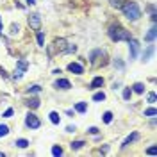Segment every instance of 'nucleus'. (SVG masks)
I'll return each mask as SVG.
<instances>
[{"label":"nucleus","instance_id":"412c9836","mask_svg":"<svg viewBox=\"0 0 157 157\" xmlns=\"http://www.w3.org/2000/svg\"><path fill=\"white\" fill-rule=\"evenodd\" d=\"M84 145H86L84 141H71V145H70V147H71V150H78V148H82Z\"/></svg>","mask_w":157,"mask_h":157},{"label":"nucleus","instance_id":"9d476101","mask_svg":"<svg viewBox=\"0 0 157 157\" xmlns=\"http://www.w3.org/2000/svg\"><path fill=\"white\" fill-rule=\"evenodd\" d=\"M155 36H157V29L155 27H152V29L148 30V34L145 36V41H147V43H152V41L155 39Z\"/></svg>","mask_w":157,"mask_h":157},{"label":"nucleus","instance_id":"2f4dec72","mask_svg":"<svg viewBox=\"0 0 157 157\" xmlns=\"http://www.w3.org/2000/svg\"><path fill=\"white\" fill-rule=\"evenodd\" d=\"M13 113H14L13 109H7V111H6V113L2 114V116H4V118H11V116H13Z\"/></svg>","mask_w":157,"mask_h":157},{"label":"nucleus","instance_id":"39448f33","mask_svg":"<svg viewBox=\"0 0 157 157\" xmlns=\"http://www.w3.org/2000/svg\"><path fill=\"white\" fill-rule=\"evenodd\" d=\"M29 25H30V29H34V30L41 29V20H39V14H30V16H29Z\"/></svg>","mask_w":157,"mask_h":157},{"label":"nucleus","instance_id":"aec40b11","mask_svg":"<svg viewBox=\"0 0 157 157\" xmlns=\"http://www.w3.org/2000/svg\"><path fill=\"white\" fill-rule=\"evenodd\" d=\"M39 91H41V86L39 84H32V86L27 88V93H39Z\"/></svg>","mask_w":157,"mask_h":157},{"label":"nucleus","instance_id":"ddd939ff","mask_svg":"<svg viewBox=\"0 0 157 157\" xmlns=\"http://www.w3.org/2000/svg\"><path fill=\"white\" fill-rule=\"evenodd\" d=\"M48 116H50V121H52L54 125H59V123H61V116H59V114L56 113V111H52V113H50Z\"/></svg>","mask_w":157,"mask_h":157},{"label":"nucleus","instance_id":"f3484780","mask_svg":"<svg viewBox=\"0 0 157 157\" xmlns=\"http://www.w3.org/2000/svg\"><path fill=\"white\" fill-rule=\"evenodd\" d=\"M111 4H113V6H114L116 9H123V6L127 4V0H113Z\"/></svg>","mask_w":157,"mask_h":157},{"label":"nucleus","instance_id":"4c0bfd02","mask_svg":"<svg viewBox=\"0 0 157 157\" xmlns=\"http://www.w3.org/2000/svg\"><path fill=\"white\" fill-rule=\"evenodd\" d=\"M27 4H29V6H34V4H36V0H27Z\"/></svg>","mask_w":157,"mask_h":157},{"label":"nucleus","instance_id":"4468645a","mask_svg":"<svg viewBox=\"0 0 157 157\" xmlns=\"http://www.w3.org/2000/svg\"><path fill=\"white\" fill-rule=\"evenodd\" d=\"M102 100H105V93L104 91H98L93 95V102H102Z\"/></svg>","mask_w":157,"mask_h":157},{"label":"nucleus","instance_id":"58836bf2","mask_svg":"<svg viewBox=\"0 0 157 157\" xmlns=\"http://www.w3.org/2000/svg\"><path fill=\"white\" fill-rule=\"evenodd\" d=\"M0 34H2V20H0Z\"/></svg>","mask_w":157,"mask_h":157},{"label":"nucleus","instance_id":"f03ea898","mask_svg":"<svg viewBox=\"0 0 157 157\" xmlns=\"http://www.w3.org/2000/svg\"><path fill=\"white\" fill-rule=\"evenodd\" d=\"M109 38L113 41H121V39H128L130 38V32L123 27H111L109 29Z\"/></svg>","mask_w":157,"mask_h":157},{"label":"nucleus","instance_id":"5701e85b","mask_svg":"<svg viewBox=\"0 0 157 157\" xmlns=\"http://www.w3.org/2000/svg\"><path fill=\"white\" fill-rule=\"evenodd\" d=\"M104 121H105V123H111V121H113V113H111V111H105V113H104Z\"/></svg>","mask_w":157,"mask_h":157},{"label":"nucleus","instance_id":"a878e982","mask_svg":"<svg viewBox=\"0 0 157 157\" xmlns=\"http://www.w3.org/2000/svg\"><path fill=\"white\" fill-rule=\"evenodd\" d=\"M38 45L39 47H45V36H43V32H39V30H38Z\"/></svg>","mask_w":157,"mask_h":157},{"label":"nucleus","instance_id":"c756f323","mask_svg":"<svg viewBox=\"0 0 157 157\" xmlns=\"http://www.w3.org/2000/svg\"><path fill=\"white\" fill-rule=\"evenodd\" d=\"M147 100L150 102V104H155V100H157V97H155V93H148V97H147Z\"/></svg>","mask_w":157,"mask_h":157},{"label":"nucleus","instance_id":"72a5a7b5","mask_svg":"<svg viewBox=\"0 0 157 157\" xmlns=\"http://www.w3.org/2000/svg\"><path fill=\"white\" fill-rule=\"evenodd\" d=\"M114 66H118L120 70H123V63H121L120 59H116V61H114Z\"/></svg>","mask_w":157,"mask_h":157},{"label":"nucleus","instance_id":"6e6552de","mask_svg":"<svg viewBox=\"0 0 157 157\" xmlns=\"http://www.w3.org/2000/svg\"><path fill=\"white\" fill-rule=\"evenodd\" d=\"M68 70L71 71V73H77V75L84 73V68H82L78 63H70V64H68Z\"/></svg>","mask_w":157,"mask_h":157},{"label":"nucleus","instance_id":"6ab92c4d","mask_svg":"<svg viewBox=\"0 0 157 157\" xmlns=\"http://www.w3.org/2000/svg\"><path fill=\"white\" fill-rule=\"evenodd\" d=\"M14 145H16L18 148H27V147H29V141H27V139H16V143H14Z\"/></svg>","mask_w":157,"mask_h":157},{"label":"nucleus","instance_id":"7c9ffc66","mask_svg":"<svg viewBox=\"0 0 157 157\" xmlns=\"http://www.w3.org/2000/svg\"><path fill=\"white\" fill-rule=\"evenodd\" d=\"M18 32H20V27L16 25V23H13V25H11V34L14 36V34H18Z\"/></svg>","mask_w":157,"mask_h":157},{"label":"nucleus","instance_id":"a211bd4d","mask_svg":"<svg viewBox=\"0 0 157 157\" xmlns=\"http://www.w3.org/2000/svg\"><path fill=\"white\" fill-rule=\"evenodd\" d=\"M86 109H88L86 102H78L77 105H75V111H77V113H86Z\"/></svg>","mask_w":157,"mask_h":157},{"label":"nucleus","instance_id":"20e7f679","mask_svg":"<svg viewBox=\"0 0 157 157\" xmlns=\"http://www.w3.org/2000/svg\"><path fill=\"white\" fill-rule=\"evenodd\" d=\"M128 52H130V59H136L137 56V48H139V43L134 38H128Z\"/></svg>","mask_w":157,"mask_h":157},{"label":"nucleus","instance_id":"bb28decb","mask_svg":"<svg viewBox=\"0 0 157 157\" xmlns=\"http://www.w3.org/2000/svg\"><path fill=\"white\" fill-rule=\"evenodd\" d=\"M130 97H132V89L125 88V89H123V98H125V100H130Z\"/></svg>","mask_w":157,"mask_h":157},{"label":"nucleus","instance_id":"7ed1b4c3","mask_svg":"<svg viewBox=\"0 0 157 157\" xmlns=\"http://www.w3.org/2000/svg\"><path fill=\"white\" fill-rule=\"evenodd\" d=\"M25 125L29 128H39L41 127V121H39V118L34 114V113H27V116H25Z\"/></svg>","mask_w":157,"mask_h":157},{"label":"nucleus","instance_id":"c85d7f7f","mask_svg":"<svg viewBox=\"0 0 157 157\" xmlns=\"http://www.w3.org/2000/svg\"><path fill=\"white\" fill-rule=\"evenodd\" d=\"M21 75H23V71H21V70H18V68H16V71L13 73V78H14V80H20V78H21Z\"/></svg>","mask_w":157,"mask_h":157},{"label":"nucleus","instance_id":"9b49d317","mask_svg":"<svg viewBox=\"0 0 157 157\" xmlns=\"http://www.w3.org/2000/svg\"><path fill=\"white\" fill-rule=\"evenodd\" d=\"M102 86H104V78L102 77H95L93 80H91V86H89V88L97 89V88H102Z\"/></svg>","mask_w":157,"mask_h":157},{"label":"nucleus","instance_id":"393cba45","mask_svg":"<svg viewBox=\"0 0 157 157\" xmlns=\"http://www.w3.org/2000/svg\"><path fill=\"white\" fill-rule=\"evenodd\" d=\"M7 134H9V127L7 125H0V137L7 136Z\"/></svg>","mask_w":157,"mask_h":157},{"label":"nucleus","instance_id":"f8f14e48","mask_svg":"<svg viewBox=\"0 0 157 157\" xmlns=\"http://www.w3.org/2000/svg\"><path fill=\"white\" fill-rule=\"evenodd\" d=\"M25 105L29 109H38L39 107V98H29V100L25 102Z\"/></svg>","mask_w":157,"mask_h":157},{"label":"nucleus","instance_id":"b1692460","mask_svg":"<svg viewBox=\"0 0 157 157\" xmlns=\"http://www.w3.org/2000/svg\"><path fill=\"white\" fill-rule=\"evenodd\" d=\"M155 114H157V111H155V107H150V109H147V111H145V116H150V118H155Z\"/></svg>","mask_w":157,"mask_h":157},{"label":"nucleus","instance_id":"423d86ee","mask_svg":"<svg viewBox=\"0 0 157 157\" xmlns=\"http://www.w3.org/2000/svg\"><path fill=\"white\" fill-rule=\"evenodd\" d=\"M54 45H56V50H57V52H66V45H68V43H66L64 38H59V39L54 41Z\"/></svg>","mask_w":157,"mask_h":157},{"label":"nucleus","instance_id":"2eb2a0df","mask_svg":"<svg viewBox=\"0 0 157 157\" xmlns=\"http://www.w3.org/2000/svg\"><path fill=\"white\" fill-rule=\"evenodd\" d=\"M132 91H134V93H139V95H141V93L145 91V86H143L141 82H136V84L132 86Z\"/></svg>","mask_w":157,"mask_h":157},{"label":"nucleus","instance_id":"0eeeda50","mask_svg":"<svg viewBox=\"0 0 157 157\" xmlns=\"http://www.w3.org/2000/svg\"><path fill=\"white\" fill-rule=\"evenodd\" d=\"M54 86H56L57 89H70V88H71V84H70V80H66V78H57Z\"/></svg>","mask_w":157,"mask_h":157},{"label":"nucleus","instance_id":"f257e3e1","mask_svg":"<svg viewBox=\"0 0 157 157\" xmlns=\"http://www.w3.org/2000/svg\"><path fill=\"white\" fill-rule=\"evenodd\" d=\"M123 13H125V16L128 20H137L141 16V11H139V6H137L136 2H127L125 6H123Z\"/></svg>","mask_w":157,"mask_h":157},{"label":"nucleus","instance_id":"e433bc0d","mask_svg":"<svg viewBox=\"0 0 157 157\" xmlns=\"http://www.w3.org/2000/svg\"><path fill=\"white\" fill-rule=\"evenodd\" d=\"M0 75H2V77H7V73H6V70L4 68H0Z\"/></svg>","mask_w":157,"mask_h":157},{"label":"nucleus","instance_id":"4be33fe9","mask_svg":"<svg viewBox=\"0 0 157 157\" xmlns=\"http://www.w3.org/2000/svg\"><path fill=\"white\" fill-rule=\"evenodd\" d=\"M152 54H154V47H148V50H147V52H145V54H143V61L147 63L148 59L152 57Z\"/></svg>","mask_w":157,"mask_h":157},{"label":"nucleus","instance_id":"f704fd0d","mask_svg":"<svg viewBox=\"0 0 157 157\" xmlns=\"http://www.w3.org/2000/svg\"><path fill=\"white\" fill-rule=\"evenodd\" d=\"M66 52H77V47L71 45V47H66Z\"/></svg>","mask_w":157,"mask_h":157},{"label":"nucleus","instance_id":"cd10ccee","mask_svg":"<svg viewBox=\"0 0 157 157\" xmlns=\"http://www.w3.org/2000/svg\"><path fill=\"white\" fill-rule=\"evenodd\" d=\"M52 154H54V155H63V148L57 147V145H56V147H52Z\"/></svg>","mask_w":157,"mask_h":157},{"label":"nucleus","instance_id":"ea45409f","mask_svg":"<svg viewBox=\"0 0 157 157\" xmlns=\"http://www.w3.org/2000/svg\"><path fill=\"white\" fill-rule=\"evenodd\" d=\"M109 2H113V0H109Z\"/></svg>","mask_w":157,"mask_h":157},{"label":"nucleus","instance_id":"c9c22d12","mask_svg":"<svg viewBox=\"0 0 157 157\" xmlns=\"http://www.w3.org/2000/svg\"><path fill=\"white\" fill-rule=\"evenodd\" d=\"M89 134H98V128L97 127H89Z\"/></svg>","mask_w":157,"mask_h":157},{"label":"nucleus","instance_id":"473e14b6","mask_svg":"<svg viewBox=\"0 0 157 157\" xmlns=\"http://www.w3.org/2000/svg\"><path fill=\"white\" fill-rule=\"evenodd\" d=\"M147 152L150 154V155H155V154H157V148H155V147H150V148L147 150Z\"/></svg>","mask_w":157,"mask_h":157},{"label":"nucleus","instance_id":"dca6fc26","mask_svg":"<svg viewBox=\"0 0 157 157\" xmlns=\"http://www.w3.org/2000/svg\"><path fill=\"white\" fill-rule=\"evenodd\" d=\"M27 68H29V63H27L25 59H20V61H18V70H21V71H27Z\"/></svg>","mask_w":157,"mask_h":157},{"label":"nucleus","instance_id":"1a4fd4ad","mask_svg":"<svg viewBox=\"0 0 157 157\" xmlns=\"http://www.w3.org/2000/svg\"><path fill=\"white\" fill-rule=\"evenodd\" d=\"M137 137H139V134H137V132H132V134H130V136H128L127 139H125V141H123V143H121V148H127L128 145H130V143H132V141H136Z\"/></svg>","mask_w":157,"mask_h":157}]
</instances>
